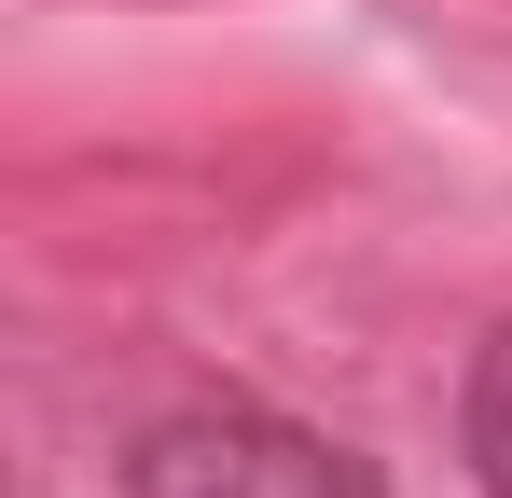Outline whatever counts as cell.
<instances>
[{
    "instance_id": "cell-2",
    "label": "cell",
    "mask_w": 512,
    "mask_h": 498,
    "mask_svg": "<svg viewBox=\"0 0 512 498\" xmlns=\"http://www.w3.org/2000/svg\"><path fill=\"white\" fill-rule=\"evenodd\" d=\"M457 443H471V485H485V498H512V332H485V346H471Z\"/></svg>"
},
{
    "instance_id": "cell-1",
    "label": "cell",
    "mask_w": 512,
    "mask_h": 498,
    "mask_svg": "<svg viewBox=\"0 0 512 498\" xmlns=\"http://www.w3.org/2000/svg\"><path fill=\"white\" fill-rule=\"evenodd\" d=\"M125 498H388L333 429L305 415H263V402H194L153 415L139 457H125Z\"/></svg>"
}]
</instances>
